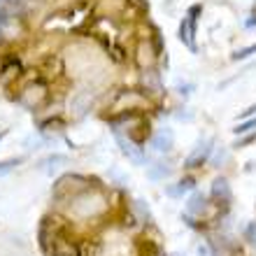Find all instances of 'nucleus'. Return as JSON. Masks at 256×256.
I'll list each match as a JSON object with an SVG mask.
<instances>
[{"label": "nucleus", "instance_id": "ddd939ff", "mask_svg": "<svg viewBox=\"0 0 256 256\" xmlns=\"http://www.w3.org/2000/svg\"><path fill=\"white\" fill-rule=\"evenodd\" d=\"M254 114H256V102L252 105L250 110H244V114H242V116H244V119H250V116H254Z\"/></svg>", "mask_w": 256, "mask_h": 256}, {"label": "nucleus", "instance_id": "9d476101", "mask_svg": "<svg viewBox=\"0 0 256 256\" xmlns=\"http://www.w3.org/2000/svg\"><path fill=\"white\" fill-rule=\"evenodd\" d=\"M19 163H21V158H5V161H0V177L7 175V172H12Z\"/></svg>", "mask_w": 256, "mask_h": 256}, {"label": "nucleus", "instance_id": "1a4fd4ad", "mask_svg": "<svg viewBox=\"0 0 256 256\" xmlns=\"http://www.w3.org/2000/svg\"><path fill=\"white\" fill-rule=\"evenodd\" d=\"M61 163H68V158H66V156H63V154H54V156H49L47 161H44V166H47V168H44V170H47V172H52V170H54V168H58Z\"/></svg>", "mask_w": 256, "mask_h": 256}, {"label": "nucleus", "instance_id": "f03ea898", "mask_svg": "<svg viewBox=\"0 0 256 256\" xmlns=\"http://www.w3.org/2000/svg\"><path fill=\"white\" fill-rule=\"evenodd\" d=\"M116 142H119L122 152L135 163V166H142V163H144V152H142V147H138V142H135L133 138H126V135H122L116 130Z\"/></svg>", "mask_w": 256, "mask_h": 256}, {"label": "nucleus", "instance_id": "39448f33", "mask_svg": "<svg viewBox=\"0 0 256 256\" xmlns=\"http://www.w3.org/2000/svg\"><path fill=\"white\" fill-rule=\"evenodd\" d=\"M212 198H214L219 205H226L228 208L230 205V200H233V194H230V186H228V182L224 180V177H216L214 180V184H212Z\"/></svg>", "mask_w": 256, "mask_h": 256}, {"label": "nucleus", "instance_id": "4468645a", "mask_svg": "<svg viewBox=\"0 0 256 256\" xmlns=\"http://www.w3.org/2000/svg\"><path fill=\"white\" fill-rule=\"evenodd\" d=\"M2 135H5V133H0V140H2Z\"/></svg>", "mask_w": 256, "mask_h": 256}, {"label": "nucleus", "instance_id": "7ed1b4c3", "mask_svg": "<svg viewBox=\"0 0 256 256\" xmlns=\"http://www.w3.org/2000/svg\"><path fill=\"white\" fill-rule=\"evenodd\" d=\"M210 154H212V140H205V142H198V147L191 152L189 156H186V161H184V168H200L202 163L210 158Z\"/></svg>", "mask_w": 256, "mask_h": 256}, {"label": "nucleus", "instance_id": "423d86ee", "mask_svg": "<svg viewBox=\"0 0 256 256\" xmlns=\"http://www.w3.org/2000/svg\"><path fill=\"white\" fill-rule=\"evenodd\" d=\"M205 210H208V196L200 194V191H196V194L189 198V202H186V214L202 216Z\"/></svg>", "mask_w": 256, "mask_h": 256}, {"label": "nucleus", "instance_id": "0eeeda50", "mask_svg": "<svg viewBox=\"0 0 256 256\" xmlns=\"http://www.w3.org/2000/svg\"><path fill=\"white\" fill-rule=\"evenodd\" d=\"M194 189H196V180L194 177H184V180L177 182V186L170 189V196H184V194H189V191H194Z\"/></svg>", "mask_w": 256, "mask_h": 256}, {"label": "nucleus", "instance_id": "f257e3e1", "mask_svg": "<svg viewBox=\"0 0 256 256\" xmlns=\"http://www.w3.org/2000/svg\"><path fill=\"white\" fill-rule=\"evenodd\" d=\"M202 12V5H191L186 16L180 24V40L184 42V47H189L191 52H196V33H198V14Z\"/></svg>", "mask_w": 256, "mask_h": 256}, {"label": "nucleus", "instance_id": "f8f14e48", "mask_svg": "<svg viewBox=\"0 0 256 256\" xmlns=\"http://www.w3.org/2000/svg\"><path fill=\"white\" fill-rule=\"evenodd\" d=\"M256 142V133H250L247 138H242V140H238L236 147H247V144H254Z\"/></svg>", "mask_w": 256, "mask_h": 256}, {"label": "nucleus", "instance_id": "9b49d317", "mask_svg": "<svg viewBox=\"0 0 256 256\" xmlns=\"http://www.w3.org/2000/svg\"><path fill=\"white\" fill-rule=\"evenodd\" d=\"M254 54H256V42L244 49H238L236 54H233V61H242V58H250V56H254Z\"/></svg>", "mask_w": 256, "mask_h": 256}, {"label": "nucleus", "instance_id": "6e6552de", "mask_svg": "<svg viewBox=\"0 0 256 256\" xmlns=\"http://www.w3.org/2000/svg\"><path fill=\"white\" fill-rule=\"evenodd\" d=\"M252 128H256V114L250 116V119H242V122L233 128V133H236V135H242V133H250Z\"/></svg>", "mask_w": 256, "mask_h": 256}, {"label": "nucleus", "instance_id": "20e7f679", "mask_svg": "<svg viewBox=\"0 0 256 256\" xmlns=\"http://www.w3.org/2000/svg\"><path fill=\"white\" fill-rule=\"evenodd\" d=\"M172 142H175L172 130H170V128H161V130L152 138V149H154V152H158V154H166V152H170V149H172Z\"/></svg>", "mask_w": 256, "mask_h": 256}]
</instances>
